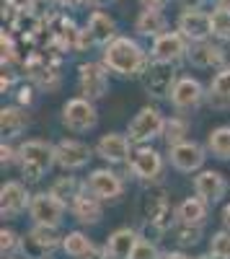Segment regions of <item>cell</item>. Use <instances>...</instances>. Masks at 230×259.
<instances>
[{"mask_svg": "<svg viewBox=\"0 0 230 259\" xmlns=\"http://www.w3.org/2000/svg\"><path fill=\"white\" fill-rule=\"evenodd\" d=\"M101 62L106 65L109 73H117L119 78H137L148 70L150 55L140 47L137 39L119 34L109 47H103Z\"/></svg>", "mask_w": 230, "mask_h": 259, "instance_id": "cell-1", "label": "cell"}, {"mask_svg": "<svg viewBox=\"0 0 230 259\" xmlns=\"http://www.w3.org/2000/svg\"><path fill=\"white\" fill-rule=\"evenodd\" d=\"M18 163H21V174H24L26 182H39L57 163L54 161V145L47 143V140H26V143H21Z\"/></svg>", "mask_w": 230, "mask_h": 259, "instance_id": "cell-2", "label": "cell"}, {"mask_svg": "<svg viewBox=\"0 0 230 259\" xmlns=\"http://www.w3.org/2000/svg\"><path fill=\"white\" fill-rule=\"evenodd\" d=\"M165 130V117L160 114L158 106H142V109L135 114V119L127 127V138L132 140V145H145L155 138H163Z\"/></svg>", "mask_w": 230, "mask_h": 259, "instance_id": "cell-3", "label": "cell"}, {"mask_svg": "<svg viewBox=\"0 0 230 259\" xmlns=\"http://www.w3.org/2000/svg\"><path fill=\"white\" fill-rule=\"evenodd\" d=\"M96 122H98L96 104L86 96H73L62 106V124L70 133H88V130L96 127Z\"/></svg>", "mask_w": 230, "mask_h": 259, "instance_id": "cell-4", "label": "cell"}, {"mask_svg": "<svg viewBox=\"0 0 230 259\" xmlns=\"http://www.w3.org/2000/svg\"><path fill=\"white\" fill-rule=\"evenodd\" d=\"M68 212V205L57 200L52 192H36L31 194V205H29V215L36 226H49V228H60L62 218Z\"/></svg>", "mask_w": 230, "mask_h": 259, "instance_id": "cell-5", "label": "cell"}, {"mask_svg": "<svg viewBox=\"0 0 230 259\" xmlns=\"http://www.w3.org/2000/svg\"><path fill=\"white\" fill-rule=\"evenodd\" d=\"M176 65L174 62H150L148 70L142 73V85L153 99H171V91L176 85Z\"/></svg>", "mask_w": 230, "mask_h": 259, "instance_id": "cell-6", "label": "cell"}, {"mask_svg": "<svg viewBox=\"0 0 230 259\" xmlns=\"http://www.w3.org/2000/svg\"><path fill=\"white\" fill-rule=\"evenodd\" d=\"M78 89L80 94L96 101L109 94V70L103 62H83L78 65Z\"/></svg>", "mask_w": 230, "mask_h": 259, "instance_id": "cell-7", "label": "cell"}, {"mask_svg": "<svg viewBox=\"0 0 230 259\" xmlns=\"http://www.w3.org/2000/svg\"><path fill=\"white\" fill-rule=\"evenodd\" d=\"M62 246V236L57 233V228L49 226H36L21 239V251L26 259H47V254L52 249Z\"/></svg>", "mask_w": 230, "mask_h": 259, "instance_id": "cell-8", "label": "cell"}, {"mask_svg": "<svg viewBox=\"0 0 230 259\" xmlns=\"http://www.w3.org/2000/svg\"><path fill=\"white\" fill-rule=\"evenodd\" d=\"M192 50V41L186 39L181 31H165L158 39H153V47H150V57L155 62H181L189 57Z\"/></svg>", "mask_w": 230, "mask_h": 259, "instance_id": "cell-9", "label": "cell"}, {"mask_svg": "<svg viewBox=\"0 0 230 259\" xmlns=\"http://www.w3.org/2000/svg\"><path fill=\"white\" fill-rule=\"evenodd\" d=\"M86 192H91L93 197H98L101 202H114L124 194V179L111 168H96L91 171V177L83 182Z\"/></svg>", "mask_w": 230, "mask_h": 259, "instance_id": "cell-10", "label": "cell"}, {"mask_svg": "<svg viewBox=\"0 0 230 259\" xmlns=\"http://www.w3.org/2000/svg\"><path fill=\"white\" fill-rule=\"evenodd\" d=\"M207 99L204 85L199 83V78L194 75H179L174 91H171V106L176 112H194L197 106H202V101Z\"/></svg>", "mask_w": 230, "mask_h": 259, "instance_id": "cell-11", "label": "cell"}, {"mask_svg": "<svg viewBox=\"0 0 230 259\" xmlns=\"http://www.w3.org/2000/svg\"><path fill=\"white\" fill-rule=\"evenodd\" d=\"M176 31H181L192 45L210 41L212 36V13L210 11H181L176 18Z\"/></svg>", "mask_w": 230, "mask_h": 259, "instance_id": "cell-12", "label": "cell"}, {"mask_svg": "<svg viewBox=\"0 0 230 259\" xmlns=\"http://www.w3.org/2000/svg\"><path fill=\"white\" fill-rule=\"evenodd\" d=\"M93 150L88 143H83V140H75V138H65V140H60L54 145V161L60 168H65V171H78L83 168L91 158H93Z\"/></svg>", "mask_w": 230, "mask_h": 259, "instance_id": "cell-13", "label": "cell"}, {"mask_svg": "<svg viewBox=\"0 0 230 259\" xmlns=\"http://www.w3.org/2000/svg\"><path fill=\"white\" fill-rule=\"evenodd\" d=\"M168 161L181 174H194V171H202V166L207 161V148L194 140H184V143L168 148Z\"/></svg>", "mask_w": 230, "mask_h": 259, "instance_id": "cell-14", "label": "cell"}, {"mask_svg": "<svg viewBox=\"0 0 230 259\" xmlns=\"http://www.w3.org/2000/svg\"><path fill=\"white\" fill-rule=\"evenodd\" d=\"M130 171L135 179H140L145 184H153L163 174V156L150 145H140L130 158Z\"/></svg>", "mask_w": 230, "mask_h": 259, "instance_id": "cell-15", "label": "cell"}, {"mask_svg": "<svg viewBox=\"0 0 230 259\" xmlns=\"http://www.w3.org/2000/svg\"><path fill=\"white\" fill-rule=\"evenodd\" d=\"M132 140L122 133H106L96 143V156L103 158L106 163H130L132 158Z\"/></svg>", "mask_w": 230, "mask_h": 259, "instance_id": "cell-16", "label": "cell"}, {"mask_svg": "<svg viewBox=\"0 0 230 259\" xmlns=\"http://www.w3.org/2000/svg\"><path fill=\"white\" fill-rule=\"evenodd\" d=\"M31 205V194L21 182H6L0 187V215L3 218H18Z\"/></svg>", "mask_w": 230, "mask_h": 259, "instance_id": "cell-17", "label": "cell"}, {"mask_svg": "<svg viewBox=\"0 0 230 259\" xmlns=\"http://www.w3.org/2000/svg\"><path fill=\"white\" fill-rule=\"evenodd\" d=\"M140 244V231L135 228H117L109 233L106 244H103V249H106V259H132L135 249Z\"/></svg>", "mask_w": 230, "mask_h": 259, "instance_id": "cell-18", "label": "cell"}, {"mask_svg": "<svg viewBox=\"0 0 230 259\" xmlns=\"http://www.w3.org/2000/svg\"><path fill=\"white\" fill-rule=\"evenodd\" d=\"M194 192H197V197H202L204 202H220L225 197V192H227V182L225 177L220 174V171H212V168H204L199 171V174L194 177Z\"/></svg>", "mask_w": 230, "mask_h": 259, "instance_id": "cell-19", "label": "cell"}, {"mask_svg": "<svg viewBox=\"0 0 230 259\" xmlns=\"http://www.w3.org/2000/svg\"><path fill=\"white\" fill-rule=\"evenodd\" d=\"M86 29L91 31V36H93V41H96V47H109L111 41L119 36V29H117V21H114V16H109L106 11H93L91 16H88V24H86Z\"/></svg>", "mask_w": 230, "mask_h": 259, "instance_id": "cell-20", "label": "cell"}, {"mask_svg": "<svg viewBox=\"0 0 230 259\" xmlns=\"http://www.w3.org/2000/svg\"><path fill=\"white\" fill-rule=\"evenodd\" d=\"M70 210L75 215V221H80L83 226H93L101 221V215H103V202L98 197H93L91 192H86V187H83L78 192V197L70 202Z\"/></svg>", "mask_w": 230, "mask_h": 259, "instance_id": "cell-21", "label": "cell"}, {"mask_svg": "<svg viewBox=\"0 0 230 259\" xmlns=\"http://www.w3.org/2000/svg\"><path fill=\"white\" fill-rule=\"evenodd\" d=\"M186 60L194 68H225V50L215 41H199V45H192Z\"/></svg>", "mask_w": 230, "mask_h": 259, "instance_id": "cell-22", "label": "cell"}, {"mask_svg": "<svg viewBox=\"0 0 230 259\" xmlns=\"http://www.w3.org/2000/svg\"><path fill=\"white\" fill-rule=\"evenodd\" d=\"M26 127H29V114L24 106H3L0 109V133H3V140L18 138Z\"/></svg>", "mask_w": 230, "mask_h": 259, "instance_id": "cell-23", "label": "cell"}, {"mask_svg": "<svg viewBox=\"0 0 230 259\" xmlns=\"http://www.w3.org/2000/svg\"><path fill=\"white\" fill-rule=\"evenodd\" d=\"M210 212V202H204L202 197H186L179 207H176V221L184 226H197L202 228Z\"/></svg>", "mask_w": 230, "mask_h": 259, "instance_id": "cell-24", "label": "cell"}, {"mask_svg": "<svg viewBox=\"0 0 230 259\" xmlns=\"http://www.w3.org/2000/svg\"><path fill=\"white\" fill-rule=\"evenodd\" d=\"M135 31L140 36L158 39L160 34L168 31V21H165L163 11H140V16L135 18Z\"/></svg>", "mask_w": 230, "mask_h": 259, "instance_id": "cell-25", "label": "cell"}, {"mask_svg": "<svg viewBox=\"0 0 230 259\" xmlns=\"http://www.w3.org/2000/svg\"><path fill=\"white\" fill-rule=\"evenodd\" d=\"M207 99H210V104L217 106V109L230 106V65H225V68H220L215 73L210 89H207Z\"/></svg>", "mask_w": 230, "mask_h": 259, "instance_id": "cell-26", "label": "cell"}, {"mask_svg": "<svg viewBox=\"0 0 230 259\" xmlns=\"http://www.w3.org/2000/svg\"><path fill=\"white\" fill-rule=\"evenodd\" d=\"M207 150L220 161H230V124H220V127L210 130V135H207Z\"/></svg>", "mask_w": 230, "mask_h": 259, "instance_id": "cell-27", "label": "cell"}, {"mask_svg": "<svg viewBox=\"0 0 230 259\" xmlns=\"http://www.w3.org/2000/svg\"><path fill=\"white\" fill-rule=\"evenodd\" d=\"M93 246H96V244H93L83 231H70V233L62 236V251L70 254V256H75V259H80L83 254H88Z\"/></svg>", "mask_w": 230, "mask_h": 259, "instance_id": "cell-28", "label": "cell"}, {"mask_svg": "<svg viewBox=\"0 0 230 259\" xmlns=\"http://www.w3.org/2000/svg\"><path fill=\"white\" fill-rule=\"evenodd\" d=\"M186 135H189V122H186V117H171V119H165L163 140H165V145H168V148L184 143Z\"/></svg>", "mask_w": 230, "mask_h": 259, "instance_id": "cell-29", "label": "cell"}, {"mask_svg": "<svg viewBox=\"0 0 230 259\" xmlns=\"http://www.w3.org/2000/svg\"><path fill=\"white\" fill-rule=\"evenodd\" d=\"M83 187L75 182V177H60L57 182H52V187H49V192L54 194L57 200H62L68 207H70V202L78 197V192H80Z\"/></svg>", "mask_w": 230, "mask_h": 259, "instance_id": "cell-30", "label": "cell"}, {"mask_svg": "<svg viewBox=\"0 0 230 259\" xmlns=\"http://www.w3.org/2000/svg\"><path fill=\"white\" fill-rule=\"evenodd\" d=\"M210 13H212V36L220 41H230V11L215 6Z\"/></svg>", "mask_w": 230, "mask_h": 259, "instance_id": "cell-31", "label": "cell"}, {"mask_svg": "<svg viewBox=\"0 0 230 259\" xmlns=\"http://www.w3.org/2000/svg\"><path fill=\"white\" fill-rule=\"evenodd\" d=\"M174 236H176V241H179L181 246H194V244H199V239H202V228L179 223V226H174Z\"/></svg>", "mask_w": 230, "mask_h": 259, "instance_id": "cell-32", "label": "cell"}, {"mask_svg": "<svg viewBox=\"0 0 230 259\" xmlns=\"http://www.w3.org/2000/svg\"><path fill=\"white\" fill-rule=\"evenodd\" d=\"M210 254L220 256V259H230V231H217L210 239Z\"/></svg>", "mask_w": 230, "mask_h": 259, "instance_id": "cell-33", "label": "cell"}, {"mask_svg": "<svg viewBox=\"0 0 230 259\" xmlns=\"http://www.w3.org/2000/svg\"><path fill=\"white\" fill-rule=\"evenodd\" d=\"M132 259H160L158 244H155V241H148V239H142V236H140V244H137Z\"/></svg>", "mask_w": 230, "mask_h": 259, "instance_id": "cell-34", "label": "cell"}, {"mask_svg": "<svg viewBox=\"0 0 230 259\" xmlns=\"http://www.w3.org/2000/svg\"><path fill=\"white\" fill-rule=\"evenodd\" d=\"M0 249H3V254H11L16 249H21V239L11 231V228H3L0 231Z\"/></svg>", "mask_w": 230, "mask_h": 259, "instance_id": "cell-35", "label": "cell"}, {"mask_svg": "<svg viewBox=\"0 0 230 259\" xmlns=\"http://www.w3.org/2000/svg\"><path fill=\"white\" fill-rule=\"evenodd\" d=\"M13 161H18V150H13V145L8 140H3V145H0V163L11 166Z\"/></svg>", "mask_w": 230, "mask_h": 259, "instance_id": "cell-36", "label": "cell"}, {"mask_svg": "<svg viewBox=\"0 0 230 259\" xmlns=\"http://www.w3.org/2000/svg\"><path fill=\"white\" fill-rule=\"evenodd\" d=\"M16 99H18V106H29L34 101V89H31V85H18Z\"/></svg>", "mask_w": 230, "mask_h": 259, "instance_id": "cell-37", "label": "cell"}, {"mask_svg": "<svg viewBox=\"0 0 230 259\" xmlns=\"http://www.w3.org/2000/svg\"><path fill=\"white\" fill-rule=\"evenodd\" d=\"M165 6H168V0H140L142 11H163Z\"/></svg>", "mask_w": 230, "mask_h": 259, "instance_id": "cell-38", "label": "cell"}, {"mask_svg": "<svg viewBox=\"0 0 230 259\" xmlns=\"http://www.w3.org/2000/svg\"><path fill=\"white\" fill-rule=\"evenodd\" d=\"M80 259H106V249H98V246H93L88 254H83Z\"/></svg>", "mask_w": 230, "mask_h": 259, "instance_id": "cell-39", "label": "cell"}, {"mask_svg": "<svg viewBox=\"0 0 230 259\" xmlns=\"http://www.w3.org/2000/svg\"><path fill=\"white\" fill-rule=\"evenodd\" d=\"M57 6H62V8H78V6H83V3H88V0H54Z\"/></svg>", "mask_w": 230, "mask_h": 259, "instance_id": "cell-40", "label": "cell"}, {"mask_svg": "<svg viewBox=\"0 0 230 259\" xmlns=\"http://www.w3.org/2000/svg\"><path fill=\"white\" fill-rule=\"evenodd\" d=\"M160 259H192V256H186L184 251H165L160 254Z\"/></svg>", "mask_w": 230, "mask_h": 259, "instance_id": "cell-41", "label": "cell"}, {"mask_svg": "<svg viewBox=\"0 0 230 259\" xmlns=\"http://www.w3.org/2000/svg\"><path fill=\"white\" fill-rule=\"evenodd\" d=\"M0 85H3V94H6V91H8V89H11V85H13V75H11V73H6V70H3V83H0Z\"/></svg>", "mask_w": 230, "mask_h": 259, "instance_id": "cell-42", "label": "cell"}, {"mask_svg": "<svg viewBox=\"0 0 230 259\" xmlns=\"http://www.w3.org/2000/svg\"><path fill=\"white\" fill-rule=\"evenodd\" d=\"M222 223H225V228L230 231V202L222 207Z\"/></svg>", "mask_w": 230, "mask_h": 259, "instance_id": "cell-43", "label": "cell"}, {"mask_svg": "<svg viewBox=\"0 0 230 259\" xmlns=\"http://www.w3.org/2000/svg\"><path fill=\"white\" fill-rule=\"evenodd\" d=\"M197 259H220V256H215V254H202V256H197Z\"/></svg>", "mask_w": 230, "mask_h": 259, "instance_id": "cell-44", "label": "cell"}, {"mask_svg": "<svg viewBox=\"0 0 230 259\" xmlns=\"http://www.w3.org/2000/svg\"><path fill=\"white\" fill-rule=\"evenodd\" d=\"M88 3H96V6H101V3H106V0H88Z\"/></svg>", "mask_w": 230, "mask_h": 259, "instance_id": "cell-45", "label": "cell"}, {"mask_svg": "<svg viewBox=\"0 0 230 259\" xmlns=\"http://www.w3.org/2000/svg\"><path fill=\"white\" fill-rule=\"evenodd\" d=\"M8 259H16V256H8Z\"/></svg>", "mask_w": 230, "mask_h": 259, "instance_id": "cell-46", "label": "cell"}]
</instances>
